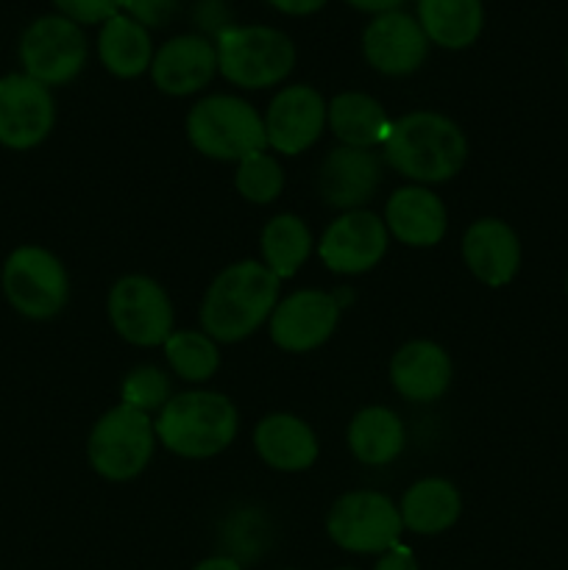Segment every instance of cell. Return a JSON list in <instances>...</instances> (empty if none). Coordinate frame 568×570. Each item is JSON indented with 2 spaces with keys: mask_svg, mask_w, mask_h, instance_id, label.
<instances>
[{
  "mask_svg": "<svg viewBox=\"0 0 568 570\" xmlns=\"http://www.w3.org/2000/svg\"><path fill=\"white\" fill-rule=\"evenodd\" d=\"M282 298V278L262 262L243 259L226 265L200 301V332L215 343H239L271 321Z\"/></svg>",
  "mask_w": 568,
  "mask_h": 570,
  "instance_id": "obj_1",
  "label": "cell"
},
{
  "mask_svg": "<svg viewBox=\"0 0 568 570\" xmlns=\"http://www.w3.org/2000/svg\"><path fill=\"white\" fill-rule=\"evenodd\" d=\"M382 159L412 184H445L466 167V131L440 111H410L390 126Z\"/></svg>",
  "mask_w": 568,
  "mask_h": 570,
  "instance_id": "obj_2",
  "label": "cell"
},
{
  "mask_svg": "<svg viewBox=\"0 0 568 570\" xmlns=\"http://www.w3.org/2000/svg\"><path fill=\"white\" fill-rule=\"evenodd\" d=\"M156 440L182 460H212L237 440L239 412L228 395L187 390L161 406L154 421Z\"/></svg>",
  "mask_w": 568,
  "mask_h": 570,
  "instance_id": "obj_3",
  "label": "cell"
},
{
  "mask_svg": "<svg viewBox=\"0 0 568 570\" xmlns=\"http://www.w3.org/2000/svg\"><path fill=\"white\" fill-rule=\"evenodd\" d=\"M184 134L200 156L239 165L248 156L267 150L265 120L239 95H206L184 120Z\"/></svg>",
  "mask_w": 568,
  "mask_h": 570,
  "instance_id": "obj_4",
  "label": "cell"
},
{
  "mask_svg": "<svg viewBox=\"0 0 568 570\" xmlns=\"http://www.w3.org/2000/svg\"><path fill=\"white\" fill-rule=\"evenodd\" d=\"M217 72L239 89H271L295 67V45L273 26H223L215 33Z\"/></svg>",
  "mask_w": 568,
  "mask_h": 570,
  "instance_id": "obj_5",
  "label": "cell"
},
{
  "mask_svg": "<svg viewBox=\"0 0 568 570\" xmlns=\"http://www.w3.org/2000/svg\"><path fill=\"white\" fill-rule=\"evenodd\" d=\"M156 443L159 440L150 415L117 404L95 421L87 440V460L106 482H131L150 465Z\"/></svg>",
  "mask_w": 568,
  "mask_h": 570,
  "instance_id": "obj_6",
  "label": "cell"
},
{
  "mask_svg": "<svg viewBox=\"0 0 568 570\" xmlns=\"http://www.w3.org/2000/svg\"><path fill=\"white\" fill-rule=\"evenodd\" d=\"M3 295L11 309L31 321H50L70 301V278L53 250L42 245H20L3 262Z\"/></svg>",
  "mask_w": 568,
  "mask_h": 570,
  "instance_id": "obj_7",
  "label": "cell"
},
{
  "mask_svg": "<svg viewBox=\"0 0 568 570\" xmlns=\"http://www.w3.org/2000/svg\"><path fill=\"white\" fill-rule=\"evenodd\" d=\"M326 532L337 549L351 554H384L399 546L404 523L390 495L376 490H351L329 510Z\"/></svg>",
  "mask_w": 568,
  "mask_h": 570,
  "instance_id": "obj_8",
  "label": "cell"
},
{
  "mask_svg": "<svg viewBox=\"0 0 568 570\" xmlns=\"http://www.w3.org/2000/svg\"><path fill=\"white\" fill-rule=\"evenodd\" d=\"M106 315L117 337L126 340L137 348H154L165 345L173 334L176 312L167 289L156 278L131 273L111 284L109 298H106Z\"/></svg>",
  "mask_w": 568,
  "mask_h": 570,
  "instance_id": "obj_9",
  "label": "cell"
},
{
  "mask_svg": "<svg viewBox=\"0 0 568 570\" xmlns=\"http://www.w3.org/2000/svg\"><path fill=\"white\" fill-rule=\"evenodd\" d=\"M87 53L84 28L61 14L37 17L20 37L22 72L45 87L76 81L87 65Z\"/></svg>",
  "mask_w": 568,
  "mask_h": 570,
  "instance_id": "obj_10",
  "label": "cell"
},
{
  "mask_svg": "<svg viewBox=\"0 0 568 570\" xmlns=\"http://www.w3.org/2000/svg\"><path fill=\"white\" fill-rule=\"evenodd\" d=\"M340 312L334 293L326 289H295V293L278 298L271 321H267V334L273 345L287 354H310L326 345L332 334L337 332Z\"/></svg>",
  "mask_w": 568,
  "mask_h": 570,
  "instance_id": "obj_11",
  "label": "cell"
},
{
  "mask_svg": "<svg viewBox=\"0 0 568 570\" xmlns=\"http://www.w3.org/2000/svg\"><path fill=\"white\" fill-rule=\"evenodd\" d=\"M388 245L390 234L382 217L368 209H354L343 212L337 220L329 223L317 243V256L329 273L360 276L384 259Z\"/></svg>",
  "mask_w": 568,
  "mask_h": 570,
  "instance_id": "obj_12",
  "label": "cell"
},
{
  "mask_svg": "<svg viewBox=\"0 0 568 570\" xmlns=\"http://www.w3.org/2000/svg\"><path fill=\"white\" fill-rule=\"evenodd\" d=\"M56 126V100L50 87L26 72L0 78V145L31 150L50 137Z\"/></svg>",
  "mask_w": 568,
  "mask_h": 570,
  "instance_id": "obj_13",
  "label": "cell"
},
{
  "mask_svg": "<svg viewBox=\"0 0 568 570\" xmlns=\"http://www.w3.org/2000/svg\"><path fill=\"white\" fill-rule=\"evenodd\" d=\"M329 104L310 83H293L273 95L265 111L267 148L284 156H298L326 131Z\"/></svg>",
  "mask_w": 568,
  "mask_h": 570,
  "instance_id": "obj_14",
  "label": "cell"
},
{
  "mask_svg": "<svg viewBox=\"0 0 568 570\" xmlns=\"http://www.w3.org/2000/svg\"><path fill=\"white\" fill-rule=\"evenodd\" d=\"M362 56L368 67L388 78H407L423 67L429 39L415 14L404 9L371 17L362 31Z\"/></svg>",
  "mask_w": 568,
  "mask_h": 570,
  "instance_id": "obj_15",
  "label": "cell"
},
{
  "mask_svg": "<svg viewBox=\"0 0 568 570\" xmlns=\"http://www.w3.org/2000/svg\"><path fill=\"white\" fill-rule=\"evenodd\" d=\"M148 72L161 95L187 98V95L200 92L217 76L215 39L204 33H178L156 48Z\"/></svg>",
  "mask_w": 568,
  "mask_h": 570,
  "instance_id": "obj_16",
  "label": "cell"
},
{
  "mask_svg": "<svg viewBox=\"0 0 568 570\" xmlns=\"http://www.w3.org/2000/svg\"><path fill=\"white\" fill-rule=\"evenodd\" d=\"M462 262L484 287H507L521 271V239L510 223L479 217L462 234Z\"/></svg>",
  "mask_w": 568,
  "mask_h": 570,
  "instance_id": "obj_17",
  "label": "cell"
},
{
  "mask_svg": "<svg viewBox=\"0 0 568 570\" xmlns=\"http://www.w3.org/2000/svg\"><path fill=\"white\" fill-rule=\"evenodd\" d=\"M382 181V159L379 154L365 148H340L329 150L317 170V193L323 204L340 212L362 209Z\"/></svg>",
  "mask_w": 568,
  "mask_h": 570,
  "instance_id": "obj_18",
  "label": "cell"
},
{
  "mask_svg": "<svg viewBox=\"0 0 568 570\" xmlns=\"http://www.w3.org/2000/svg\"><path fill=\"white\" fill-rule=\"evenodd\" d=\"M384 226L395 243L407 248H434L449 232L445 204L421 184L399 187L384 204Z\"/></svg>",
  "mask_w": 568,
  "mask_h": 570,
  "instance_id": "obj_19",
  "label": "cell"
},
{
  "mask_svg": "<svg viewBox=\"0 0 568 570\" xmlns=\"http://www.w3.org/2000/svg\"><path fill=\"white\" fill-rule=\"evenodd\" d=\"M451 376H454L451 356L432 340H412L401 345L390 360V384L401 399L412 404H432L443 399L445 390L451 387Z\"/></svg>",
  "mask_w": 568,
  "mask_h": 570,
  "instance_id": "obj_20",
  "label": "cell"
},
{
  "mask_svg": "<svg viewBox=\"0 0 568 570\" xmlns=\"http://www.w3.org/2000/svg\"><path fill=\"white\" fill-rule=\"evenodd\" d=\"M254 451L267 468L282 473L310 471L321 454L310 423L290 412H273L256 423Z\"/></svg>",
  "mask_w": 568,
  "mask_h": 570,
  "instance_id": "obj_21",
  "label": "cell"
},
{
  "mask_svg": "<svg viewBox=\"0 0 568 570\" xmlns=\"http://www.w3.org/2000/svg\"><path fill=\"white\" fill-rule=\"evenodd\" d=\"M401 523H404L407 532L423 534V538H432V534L449 532L462 515V495L449 479L429 476L418 479L401 495Z\"/></svg>",
  "mask_w": 568,
  "mask_h": 570,
  "instance_id": "obj_22",
  "label": "cell"
},
{
  "mask_svg": "<svg viewBox=\"0 0 568 570\" xmlns=\"http://www.w3.org/2000/svg\"><path fill=\"white\" fill-rule=\"evenodd\" d=\"M326 126L340 145L349 148H382L388 139L390 120L388 109L368 92H340L329 100Z\"/></svg>",
  "mask_w": 568,
  "mask_h": 570,
  "instance_id": "obj_23",
  "label": "cell"
},
{
  "mask_svg": "<svg viewBox=\"0 0 568 570\" xmlns=\"http://www.w3.org/2000/svg\"><path fill=\"white\" fill-rule=\"evenodd\" d=\"M415 17L429 45L443 50H466L482 37V0H415Z\"/></svg>",
  "mask_w": 568,
  "mask_h": 570,
  "instance_id": "obj_24",
  "label": "cell"
},
{
  "mask_svg": "<svg viewBox=\"0 0 568 570\" xmlns=\"http://www.w3.org/2000/svg\"><path fill=\"white\" fill-rule=\"evenodd\" d=\"M345 443L356 462L382 468L401 456L407 445V429L390 406H365L351 417Z\"/></svg>",
  "mask_w": 568,
  "mask_h": 570,
  "instance_id": "obj_25",
  "label": "cell"
},
{
  "mask_svg": "<svg viewBox=\"0 0 568 570\" xmlns=\"http://www.w3.org/2000/svg\"><path fill=\"white\" fill-rule=\"evenodd\" d=\"M154 39L145 26L128 14H115L98 31V59L115 78L131 81L145 76L154 61Z\"/></svg>",
  "mask_w": 568,
  "mask_h": 570,
  "instance_id": "obj_26",
  "label": "cell"
},
{
  "mask_svg": "<svg viewBox=\"0 0 568 570\" xmlns=\"http://www.w3.org/2000/svg\"><path fill=\"white\" fill-rule=\"evenodd\" d=\"M262 265L276 278H293L312 254V232L298 215L282 212L262 226L259 234Z\"/></svg>",
  "mask_w": 568,
  "mask_h": 570,
  "instance_id": "obj_27",
  "label": "cell"
},
{
  "mask_svg": "<svg viewBox=\"0 0 568 570\" xmlns=\"http://www.w3.org/2000/svg\"><path fill=\"white\" fill-rule=\"evenodd\" d=\"M161 348L167 365L182 382L204 384L221 367V348L206 332H173Z\"/></svg>",
  "mask_w": 568,
  "mask_h": 570,
  "instance_id": "obj_28",
  "label": "cell"
},
{
  "mask_svg": "<svg viewBox=\"0 0 568 570\" xmlns=\"http://www.w3.org/2000/svg\"><path fill=\"white\" fill-rule=\"evenodd\" d=\"M234 187H237L239 198H245L248 204L267 206L284 193V170L276 156L259 150L239 161L237 173H234Z\"/></svg>",
  "mask_w": 568,
  "mask_h": 570,
  "instance_id": "obj_29",
  "label": "cell"
},
{
  "mask_svg": "<svg viewBox=\"0 0 568 570\" xmlns=\"http://www.w3.org/2000/svg\"><path fill=\"white\" fill-rule=\"evenodd\" d=\"M120 399V404L134 406V410L145 412V415H150V412L159 415L161 406L173 399L170 376L156 365L134 367V371H128L126 379H123Z\"/></svg>",
  "mask_w": 568,
  "mask_h": 570,
  "instance_id": "obj_30",
  "label": "cell"
},
{
  "mask_svg": "<svg viewBox=\"0 0 568 570\" xmlns=\"http://www.w3.org/2000/svg\"><path fill=\"white\" fill-rule=\"evenodd\" d=\"M56 14L67 17L76 26H104L120 14V0H53Z\"/></svg>",
  "mask_w": 568,
  "mask_h": 570,
  "instance_id": "obj_31",
  "label": "cell"
},
{
  "mask_svg": "<svg viewBox=\"0 0 568 570\" xmlns=\"http://www.w3.org/2000/svg\"><path fill=\"white\" fill-rule=\"evenodd\" d=\"M178 9V0H120V11L137 20L139 26L161 28L173 20Z\"/></svg>",
  "mask_w": 568,
  "mask_h": 570,
  "instance_id": "obj_32",
  "label": "cell"
},
{
  "mask_svg": "<svg viewBox=\"0 0 568 570\" xmlns=\"http://www.w3.org/2000/svg\"><path fill=\"white\" fill-rule=\"evenodd\" d=\"M373 570H421V568H418V560L412 557V551L407 549V546H393L390 551L379 554Z\"/></svg>",
  "mask_w": 568,
  "mask_h": 570,
  "instance_id": "obj_33",
  "label": "cell"
},
{
  "mask_svg": "<svg viewBox=\"0 0 568 570\" xmlns=\"http://www.w3.org/2000/svg\"><path fill=\"white\" fill-rule=\"evenodd\" d=\"M271 9H276L278 14H287V17H310L317 14L329 0H265Z\"/></svg>",
  "mask_w": 568,
  "mask_h": 570,
  "instance_id": "obj_34",
  "label": "cell"
},
{
  "mask_svg": "<svg viewBox=\"0 0 568 570\" xmlns=\"http://www.w3.org/2000/svg\"><path fill=\"white\" fill-rule=\"evenodd\" d=\"M345 3L351 6V9L362 11V14H384V11H395L401 9L404 3H410V0H345Z\"/></svg>",
  "mask_w": 568,
  "mask_h": 570,
  "instance_id": "obj_35",
  "label": "cell"
},
{
  "mask_svg": "<svg viewBox=\"0 0 568 570\" xmlns=\"http://www.w3.org/2000/svg\"><path fill=\"white\" fill-rule=\"evenodd\" d=\"M193 570H243L234 557H209V560L198 562Z\"/></svg>",
  "mask_w": 568,
  "mask_h": 570,
  "instance_id": "obj_36",
  "label": "cell"
},
{
  "mask_svg": "<svg viewBox=\"0 0 568 570\" xmlns=\"http://www.w3.org/2000/svg\"><path fill=\"white\" fill-rule=\"evenodd\" d=\"M340 570H354V568H340Z\"/></svg>",
  "mask_w": 568,
  "mask_h": 570,
  "instance_id": "obj_37",
  "label": "cell"
},
{
  "mask_svg": "<svg viewBox=\"0 0 568 570\" xmlns=\"http://www.w3.org/2000/svg\"><path fill=\"white\" fill-rule=\"evenodd\" d=\"M566 293H568V278H566Z\"/></svg>",
  "mask_w": 568,
  "mask_h": 570,
  "instance_id": "obj_38",
  "label": "cell"
},
{
  "mask_svg": "<svg viewBox=\"0 0 568 570\" xmlns=\"http://www.w3.org/2000/svg\"><path fill=\"white\" fill-rule=\"evenodd\" d=\"M566 67H568V53H566Z\"/></svg>",
  "mask_w": 568,
  "mask_h": 570,
  "instance_id": "obj_39",
  "label": "cell"
}]
</instances>
